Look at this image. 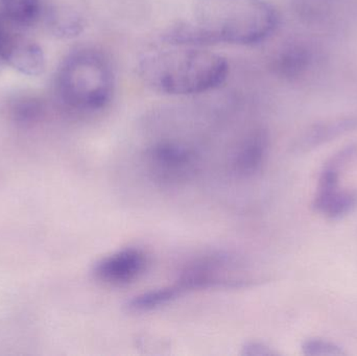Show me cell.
I'll use <instances>...</instances> for the list:
<instances>
[{"instance_id":"obj_1","label":"cell","mask_w":357,"mask_h":356,"mask_svg":"<svg viewBox=\"0 0 357 356\" xmlns=\"http://www.w3.org/2000/svg\"><path fill=\"white\" fill-rule=\"evenodd\" d=\"M138 75L153 91L192 96L213 91L228 79L226 58L208 48L169 45L146 52L138 61Z\"/></svg>"},{"instance_id":"obj_2","label":"cell","mask_w":357,"mask_h":356,"mask_svg":"<svg viewBox=\"0 0 357 356\" xmlns=\"http://www.w3.org/2000/svg\"><path fill=\"white\" fill-rule=\"evenodd\" d=\"M191 21L208 47L253 46L276 33L280 17L268 0H195Z\"/></svg>"},{"instance_id":"obj_3","label":"cell","mask_w":357,"mask_h":356,"mask_svg":"<svg viewBox=\"0 0 357 356\" xmlns=\"http://www.w3.org/2000/svg\"><path fill=\"white\" fill-rule=\"evenodd\" d=\"M115 72L110 59L96 48H79L66 56L56 75L63 102L73 110L98 112L112 102Z\"/></svg>"},{"instance_id":"obj_4","label":"cell","mask_w":357,"mask_h":356,"mask_svg":"<svg viewBox=\"0 0 357 356\" xmlns=\"http://www.w3.org/2000/svg\"><path fill=\"white\" fill-rule=\"evenodd\" d=\"M149 164L155 179L160 182L184 181L195 173L197 155L180 142L163 140L148 150Z\"/></svg>"},{"instance_id":"obj_5","label":"cell","mask_w":357,"mask_h":356,"mask_svg":"<svg viewBox=\"0 0 357 356\" xmlns=\"http://www.w3.org/2000/svg\"><path fill=\"white\" fill-rule=\"evenodd\" d=\"M148 257L139 249L117 251L96 263L93 274L96 279L109 286H125L140 277L146 271Z\"/></svg>"},{"instance_id":"obj_6","label":"cell","mask_w":357,"mask_h":356,"mask_svg":"<svg viewBox=\"0 0 357 356\" xmlns=\"http://www.w3.org/2000/svg\"><path fill=\"white\" fill-rule=\"evenodd\" d=\"M314 61L312 50L302 42H289L271 56L273 75L285 82L299 81L310 70Z\"/></svg>"},{"instance_id":"obj_7","label":"cell","mask_w":357,"mask_h":356,"mask_svg":"<svg viewBox=\"0 0 357 356\" xmlns=\"http://www.w3.org/2000/svg\"><path fill=\"white\" fill-rule=\"evenodd\" d=\"M354 132H357V112L319 121L300 136L295 148L300 153L310 152Z\"/></svg>"},{"instance_id":"obj_8","label":"cell","mask_w":357,"mask_h":356,"mask_svg":"<svg viewBox=\"0 0 357 356\" xmlns=\"http://www.w3.org/2000/svg\"><path fill=\"white\" fill-rule=\"evenodd\" d=\"M268 150V134L261 130L250 133L237 148L233 167L241 176H251L259 171Z\"/></svg>"},{"instance_id":"obj_9","label":"cell","mask_w":357,"mask_h":356,"mask_svg":"<svg viewBox=\"0 0 357 356\" xmlns=\"http://www.w3.org/2000/svg\"><path fill=\"white\" fill-rule=\"evenodd\" d=\"M319 215L331 221H339L357 210V189H337L316 192L312 204Z\"/></svg>"},{"instance_id":"obj_10","label":"cell","mask_w":357,"mask_h":356,"mask_svg":"<svg viewBox=\"0 0 357 356\" xmlns=\"http://www.w3.org/2000/svg\"><path fill=\"white\" fill-rule=\"evenodd\" d=\"M4 60L13 69L27 77H39L45 71L43 50L33 42L13 43L4 52Z\"/></svg>"},{"instance_id":"obj_11","label":"cell","mask_w":357,"mask_h":356,"mask_svg":"<svg viewBox=\"0 0 357 356\" xmlns=\"http://www.w3.org/2000/svg\"><path fill=\"white\" fill-rule=\"evenodd\" d=\"M46 20L50 31L61 39L77 37L84 29L83 18L68 8H52L48 12Z\"/></svg>"},{"instance_id":"obj_12","label":"cell","mask_w":357,"mask_h":356,"mask_svg":"<svg viewBox=\"0 0 357 356\" xmlns=\"http://www.w3.org/2000/svg\"><path fill=\"white\" fill-rule=\"evenodd\" d=\"M182 295L178 286L174 284L134 297L128 302L127 309L132 313H146L169 304Z\"/></svg>"},{"instance_id":"obj_13","label":"cell","mask_w":357,"mask_h":356,"mask_svg":"<svg viewBox=\"0 0 357 356\" xmlns=\"http://www.w3.org/2000/svg\"><path fill=\"white\" fill-rule=\"evenodd\" d=\"M2 8L15 22L26 24L35 20L39 12L38 0H0Z\"/></svg>"},{"instance_id":"obj_14","label":"cell","mask_w":357,"mask_h":356,"mask_svg":"<svg viewBox=\"0 0 357 356\" xmlns=\"http://www.w3.org/2000/svg\"><path fill=\"white\" fill-rule=\"evenodd\" d=\"M341 0H291V6L302 18L317 20L326 16Z\"/></svg>"},{"instance_id":"obj_15","label":"cell","mask_w":357,"mask_h":356,"mask_svg":"<svg viewBox=\"0 0 357 356\" xmlns=\"http://www.w3.org/2000/svg\"><path fill=\"white\" fill-rule=\"evenodd\" d=\"M302 353L306 356H344L345 351L339 345L323 339H308L302 344Z\"/></svg>"},{"instance_id":"obj_16","label":"cell","mask_w":357,"mask_h":356,"mask_svg":"<svg viewBox=\"0 0 357 356\" xmlns=\"http://www.w3.org/2000/svg\"><path fill=\"white\" fill-rule=\"evenodd\" d=\"M14 112L16 113L19 118L29 119L38 115L40 111V105L37 100L33 98L24 96L15 102Z\"/></svg>"},{"instance_id":"obj_17","label":"cell","mask_w":357,"mask_h":356,"mask_svg":"<svg viewBox=\"0 0 357 356\" xmlns=\"http://www.w3.org/2000/svg\"><path fill=\"white\" fill-rule=\"evenodd\" d=\"M243 355L250 356H270L277 355L268 345L259 342H250L243 348Z\"/></svg>"}]
</instances>
